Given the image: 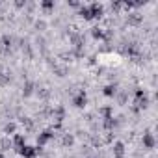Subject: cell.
<instances>
[{
  "instance_id": "obj_1",
  "label": "cell",
  "mask_w": 158,
  "mask_h": 158,
  "mask_svg": "<svg viewBox=\"0 0 158 158\" xmlns=\"http://www.w3.org/2000/svg\"><path fill=\"white\" fill-rule=\"evenodd\" d=\"M19 152H21L24 158H35V154L39 152V149H37V147H28V145H23V147L19 149Z\"/></svg>"
},
{
  "instance_id": "obj_2",
  "label": "cell",
  "mask_w": 158,
  "mask_h": 158,
  "mask_svg": "<svg viewBox=\"0 0 158 158\" xmlns=\"http://www.w3.org/2000/svg\"><path fill=\"white\" fill-rule=\"evenodd\" d=\"M89 8V13H91V19H99V17H102L104 15V8L101 6V4H91V6H88Z\"/></svg>"
},
{
  "instance_id": "obj_3",
  "label": "cell",
  "mask_w": 158,
  "mask_h": 158,
  "mask_svg": "<svg viewBox=\"0 0 158 158\" xmlns=\"http://www.w3.org/2000/svg\"><path fill=\"white\" fill-rule=\"evenodd\" d=\"M86 102H88V97H86V93L84 91H80L74 99H73V104L76 106V108H84L86 106Z\"/></svg>"
},
{
  "instance_id": "obj_4",
  "label": "cell",
  "mask_w": 158,
  "mask_h": 158,
  "mask_svg": "<svg viewBox=\"0 0 158 158\" xmlns=\"http://www.w3.org/2000/svg\"><path fill=\"white\" fill-rule=\"evenodd\" d=\"M52 136H54V132H52V130H45L43 134H39V136H37V145H45Z\"/></svg>"
},
{
  "instance_id": "obj_5",
  "label": "cell",
  "mask_w": 158,
  "mask_h": 158,
  "mask_svg": "<svg viewBox=\"0 0 158 158\" xmlns=\"http://www.w3.org/2000/svg\"><path fill=\"white\" fill-rule=\"evenodd\" d=\"M114 154H115L117 158H123V156H125V145H123L121 141H117V143L114 145Z\"/></svg>"
},
{
  "instance_id": "obj_6",
  "label": "cell",
  "mask_w": 158,
  "mask_h": 158,
  "mask_svg": "<svg viewBox=\"0 0 158 158\" xmlns=\"http://www.w3.org/2000/svg\"><path fill=\"white\" fill-rule=\"evenodd\" d=\"M143 145H145L147 149H152V147H154V138H152V134H143Z\"/></svg>"
},
{
  "instance_id": "obj_7",
  "label": "cell",
  "mask_w": 158,
  "mask_h": 158,
  "mask_svg": "<svg viewBox=\"0 0 158 158\" xmlns=\"http://www.w3.org/2000/svg\"><path fill=\"white\" fill-rule=\"evenodd\" d=\"M91 34H93V37L95 39H106V35H104V32H102V28H91Z\"/></svg>"
},
{
  "instance_id": "obj_8",
  "label": "cell",
  "mask_w": 158,
  "mask_h": 158,
  "mask_svg": "<svg viewBox=\"0 0 158 158\" xmlns=\"http://www.w3.org/2000/svg\"><path fill=\"white\" fill-rule=\"evenodd\" d=\"M13 145H17L19 149L24 145V136L23 134H15V138H13Z\"/></svg>"
},
{
  "instance_id": "obj_9",
  "label": "cell",
  "mask_w": 158,
  "mask_h": 158,
  "mask_svg": "<svg viewBox=\"0 0 158 158\" xmlns=\"http://www.w3.org/2000/svg\"><path fill=\"white\" fill-rule=\"evenodd\" d=\"M128 23H130V24H139V23H141V15H139V13H132V15L128 17Z\"/></svg>"
},
{
  "instance_id": "obj_10",
  "label": "cell",
  "mask_w": 158,
  "mask_h": 158,
  "mask_svg": "<svg viewBox=\"0 0 158 158\" xmlns=\"http://www.w3.org/2000/svg\"><path fill=\"white\" fill-rule=\"evenodd\" d=\"M63 117H65V110H63V108H56V110H54V119H56V121H61Z\"/></svg>"
},
{
  "instance_id": "obj_11",
  "label": "cell",
  "mask_w": 158,
  "mask_h": 158,
  "mask_svg": "<svg viewBox=\"0 0 158 158\" xmlns=\"http://www.w3.org/2000/svg\"><path fill=\"white\" fill-rule=\"evenodd\" d=\"M115 93H117L115 86H106V88H104V95H106V97H114Z\"/></svg>"
},
{
  "instance_id": "obj_12",
  "label": "cell",
  "mask_w": 158,
  "mask_h": 158,
  "mask_svg": "<svg viewBox=\"0 0 158 158\" xmlns=\"http://www.w3.org/2000/svg\"><path fill=\"white\" fill-rule=\"evenodd\" d=\"M80 15H82L84 19H88V21H89V19H91V13H89V8H88V6H84V8H80Z\"/></svg>"
},
{
  "instance_id": "obj_13",
  "label": "cell",
  "mask_w": 158,
  "mask_h": 158,
  "mask_svg": "<svg viewBox=\"0 0 158 158\" xmlns=\"http://www.w3.org/2000/svg\"><path fill=\"white\" fill-rule=\"evenodd\" d=\"M41 6H43V10H47V11L54 10V2H50V0H45V2H43Z\"/></svg>"
},
{
  "instance_id": "obj_14",
  "label": "cell",
  "mask_w": 158,
  "mask_h": 158,
  "mask_svg": "<svg viewBox=\"0 0 158 158\" xmlns=\"http://www.w3.org/2000/svg\"><path fill=\"white\" fill-rule=\"evenodd\" d=\"M4 132H6V134H13V132H15V125H13V123H8V125L4 127Z\"/></svg>"
},
{
  "instance_id": "obj_15",
  "label": "cell",
  "mask_w": 158,
  "mask_h": 158,
  "mask_svg": "<svg viewBox=\"0 0 158 158\" xmlns=\"http://www.w3.org/2000/svg\"><path fill=\"white\" fill-rule=\"evenodd\" d=\"M71 143H73V136H69V134L63 136V145H71Z\"/></svg>"
},
{
  "instance_id": "obj_16",
  "label": "cell",
  "mask_w": 158,
  "mask_h": 158,
  "mask_svg": "<svg viewBox=\"0 0 158 158\" xmlns=\"http://www.w3.org/2000/svg\"><path fill=\"white\" fill-rule=\"evenodd\" d=\"M32 88H34V86L28 82V84H26V88H24V95H30V93H32Z\"/></svg>"
},
{
  "instance_id": "obj_17",
  "label": "cell",
  "mask_w": 158,
  "mask_h": 158,
  "mask_svg": "<svg viewBox=\"0 0 158 158\" xmlns=\"http://www.w3.org/2000/svg\"><path fill=\"white\" fill-rule=\"evenodd\" d=\"M2 147H4V149H8V147H11V141H8V139H4V141H2Z\"/></svg>"
},
{
  "instance_id": "obj_18",
  "label": "cell",
  "mask_w": 158,
  "mask_h": 158,
  "mask_svg": "<svg viewBox=\"0 0 158 158\" xmlns=\"http://www.w3.org/2000/svg\"><path fill=\"white\" fill-rule=\"evenodd\" d=\"M88 158H93V156H88Z\"/></svg>"
}]
</instances>
